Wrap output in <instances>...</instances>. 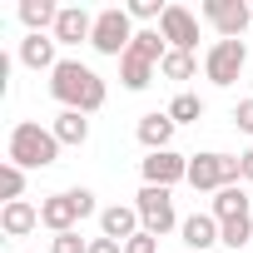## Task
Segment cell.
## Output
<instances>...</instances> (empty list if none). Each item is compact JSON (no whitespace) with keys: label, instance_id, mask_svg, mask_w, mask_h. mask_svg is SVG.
Instances as JSON below:
<instances>
[{"label":"cell","instance_id":"cell-9","mask_svg":"<svg viewBox=\"0 0 253 253\" xmlns=\"http://www.w3.org/2000/svg\"><path fill=\"white\" fill-rule=\"evenodd\" d=\"M139 169H144V184H154V189H174L179 179H189V159H184V154H174V149L149 154Z\"/></svg>","mask_w":253,"mask_h":253},{"label":"cell","instance_id":"cell-24","mask_svg":"<svg viewBox=\"0 0 253 253\" xmlns=\"http://www.w3.org/2000/svg\"><path fill=\"white\" fill-rule=\"evenodd\" d=\"M0 194H5V204H15V199L25 194V169H15V164L0 169Z\"/></svg>","mask_w":253,"mask_h":253},{"label":"cell","instance_id":"cell-12","mask_svg":"<svg viewBox=\"0 0 253 253\" xmlns=\"http://www.w3.org/2000/svg\"><path fill=\"white\" fill-rule=\"evenodd\" d=\"M139 228H144V223H139V209H134V204H109V209H99V233L114 238V243H129Z\"/></svg>","mask_w":253,"mask_h":253},{"label":"cell","instance_id":"cell-1","mask_svg":"<svg viewBox=\"0 0 253 253\" xmlns=\"http://www.w3.org/2000/svg\"><path fill=\"white\" fill-rule=\"evenodd\" d=\"M50 94L60 99V109H80V114H94V109H104V99H109L104 80H99L89 65H80V60H60V65L50 70Z\"/></svg>","mask_w":253,"mask_h":253},{"label":"cell","instance_id":"cell-4","mask_svg":"<svg viewBox=\"0 0 253 253\" xmlns=\"http://www.w3.org/2000/svg\"><path fill=\"white\" fill-rule=\"evenodd\" d=\"M189 184L199 194H218L228 184H243V169H238V154H194L189 159Z\"/></svg>","mask_w":253,"mask_h":253},{"label":"cell","instance_id":"cell-7","mask_svg":"<svg viewBox=\"0 0 253 253\" xmlns=\"http://www.w3.org/2000/svg\"><path fill=\"white\" fill-rule=\"evenodd\" d=\"M204 20L218 30V40H243L253 5H243V0H204Z\"/></svg>","mask_w":253,"mask_h":253},{"label":"cell","instance_id":"cell-18","mask_svg":"<svg viewBox=\"0 0 253 253\" xmlns=\"http://www.w3.org/2000/svg\"><path fill=\"white\" fill-rule=\"evenodd\" d=\"M20 20H25L30 35H45V30H55L60 5H55V0H20Z\"/></svg>","mask_w":253,"mask_h":253},{"label":"cell","instance_id":"cell-6","mask_svg":"<svg viewBox=\"0 0 253 253\" xmlns=\"http://www.w3.org/2000/svg\"><path fill=\"white\" fill-rule=\"evenodd\" d=\"M243 65H248V45H243V40H213L209 55H204V75H209L218 89H228V84L243 75Z\"/></svg>","mask_w":253,"mask_h":253},{"label":"cell","instance_id":"cell-17","mask_svg":"<svg viewBox=\"0 0 253 253\" xmlns=\"http://www.w3.org/2000/svg\"><path fill=\"white\" fill-rule=\"evenodd\" d=\"M50 134L60 139V149H65V144H84V139H89V119H84L80 109H60L55 124H50Z\"/></svg>","mask_w":253,"mask_h":253},{"label":"cell","instance_id":"cell-31","mask_svg":"<svg viewBox=\"0 0 253 253\" xmlns=\"http://www.w3.org/2000/svg\"><path fill=\"white\" fill-rule=\"evenodd\" d=\"M248 253H253V248H248Z\"/></svg>","mask_w":253,"mask_h":253},{"label":"cell","instance_id":"cell-30","mask_svg":"<svg viewBox=\"0 0 253 253\" xmlns=\"http://www.w3.org/2000/svg\"><path fill=\"white\" fill-rule=\"evenodd\" d=\"M238 169H243V184H253V149L238 154Z\"/></svg>","mask_w":253,"mask_h":253},{"label":"cell","instance_id":"cell-11","mask_svg":"<svg viewBox=\"0 0 253 253\" xmlns=\"http://www.w3.org/2000/svg\"><path fill=\"white\" fill-rule=\"evenodd\" d=\"M55 45H89V35H94V15L84 10V5H60V20H55Z\"/></svg>","mask_w":253,"mask_h":253},{"label":"cell","instance_id":"cell-5","mask_svg":"<svg viewBox=\"0 0 253 253\" xmlns=\"http://www.w3.org/2000/svg\"><path fill=\"white\" fill-rule=\"evenodd\" d=\"M134 209H139V223H144L154 238H164L169 228L184 223V218L174 213V194H169V189H154V184H144V189L134 194Z\"/></svg>","mask_w":253,"mask_h":253},{"label":"cell","instance_id":"cell-27","mask_svg":"<svg viewBox=\"0 0 253 253\" xmlns=\"http://www.w3.org/2000/svg\"><path fill=\"white\" fill-rule=\"evenodd\" d=\"M124 253H159V238H154L149 228H139L129 243H124Z\"/></svg>","mask_w":253,"mask_h":253},{"label":"cell","instance_id":"cell-14","mask_svg":"<svg viewBox=\"0 0 253 253\" xmlns=\"http://www.w3.org/2000/svg\"><path fill=\"white\" fill-rule=\"evenodd\" d=\"M0 228H5V238H25L30 228H40V209L25 204V199H15V204L0 209Z\"/></svg>","mask_w":253,"mask_h":253},{"label":"cell","instance_id":"cell-13","mask_svg":"<svg viewBox=\"0 0 253 253\" xmlns=\"http://www.w3.org/2000/svg\"><path fill=\"white\" fill-rule=\"evenodd\" d=\"M174 129H179V124L169 119V109H164V114L154 109V114H144V119H139V129H134V134H139V144H144L149 154H159V149H169Z\"/></svg>","mask_w":253,"mask_h":253},{"label":"cell","instance_id":"cell-15","mask_svg":"<svg viewBox=\"0 0 253 253\" xmlns=\"http://www.w3.org/2000/svg\"><path fill=\"white\" fill-rule=\"evenodd\" d=\"M179 238H184L189 248H199V253H204V248H213V243H218V218H213V213H189V218L179 223Z\"/></svg>","mask_w":253,"mask_h":253},{"label":"cell","instance_id":"cell-10","mask_svg":"<svg viewBox=\"0 0 253 253\" xmlns=\"http://www.w3.org/2000/svg\"><path fill=\"white\" fill-rule=\"evenodd\" d=\"M80 218H84V213H80V199H75V189H65V194H50V199L40 204V223H45L50 233H70Z\"/></svg>","mask_w":253,"mask_h":253},{"label":"cell","instance_id":"cell-25","mask_svg":"<svg viewBox=\"0 0 253 253\" xmlns=\"http://www.w3.org/2000/svg\"><path fill=\"white\" fill-rule=\"evenodd\" d=\"M50 253H89V238H80V228L55 233V238H50Z\"/></svg>","mask_w":253,"mask_h":253},{"label":"cell","instance_id":"cell-26","mask_svg":"<svg viewBox=\"0 0 253 253\" xmlns=\"http://www.w3.org/2000/svg\"><path fill=\"white\" fill-rule=\"evenodd\" d=\"M124 10H129V20H164L169 5H159V0H129Z\"/></svg>","mask_w":253,"mask_h":253},{"label":"cell","instance_id":"cell-28","mask_svg":"<svg viewBox=\"0 0 253 253\" xmlns=\"http://www.w3.org/2000/svg\"><path fill=\"white\" fill-rule=\"evenodd\" d=\"M233 124L243 134H253V99H238V109H233Z\"/></svg>","mask_w":253,"mask_h":253},{"label":"cell","instance_id":"cell-16","mask_svg":"<svg viewBox=\"0 0 253 253\" xmlns=\"http://www.w3.org/2000/svg\"><path fill=\"white\" fill-rule=\"evenodd\" d=\"M20 65H30V70H55V65H60L55 35H25V40H20Z\"/></svg>","mask_w":253,"mask_h":253},{"label":"cell","instance_id":"cell-3","mask_svg":"<svg viewBox=\"0 0 253 253\" xmlns=\"http://www.w3.org/2000/svg\"><path fill=\"white\" fill-rule=\"evenodd\" d=\"M134 20H129V10L124 5H104L99 15H94V35H89V45L99 50V55H109V60H124L129 55V45H134Z\"/></svg>","mask_w":253,"mask_h":253},{"label":"cell","instance_id":"cell-8","mask_svg":"<svg viewBox=\"0 0 253 253\" xmlns=\"http://www.w3.org/2000/svg\"><path fill=\"white\" fill-rule=\"evenodd\" d=\"M159 35L169 40V50L194 55V45H199V15H194V10H184V5H169V10H164V20H159Z\"/></svg>","mask_w":253,"mask_h":253},{"label":"cell","instance_id":"cell-19","mask_svg":"<svg viewBox=\"0 0 253 253\" xmlns=\"http://www.w3.org/2000/svg\"><path fill=\"white\" fill-rule=\"evenodd\" d=\"M209 213H213L218 223H228V218H248V194H243V184H228V189H218Z\"/></svg>","mask_w":253,"mask_h":253},{"label":"cell","instance_id":"cell-23","mask_svg":"<svg viewBox=\"0 0 253 253\" xmlns=\"http://www.w3.org/2000/svg\"><path fill=\"white\" fill-rule=\"evenodd\" d=\"M159 75H164V80H194V75H199V60L184 55V50H169L164 65H159Z\"/></svg>","mask_w":253,"mask_h":253},{"label":"cell","instance_id":"cell-29","mask_svg":"<svg viewBox=\"0 0 253 253\" xmlns=\"http://www.w3.org/2000/svg\"><path fill=\"white\" fill-rule=\"evenodd\" d=\"M89 253H124V243H114V238H89Z\"/></svg>","mask_w":253,"mask_h":253},{"label":"cell","instance_id":"cell-22","mask_svg":"<svg viewBox=\"0 0 253 253\" xmlns=\"http://www.w3.org/2000/svg\"><path fill=\"white\" fill-rule=\"evenodd\" d=\"M169 119H174V124H194V119H204V99L189 94V89H179V94L169 99Z\"/></svg>","mask_w":253,"mask_h":253},{"label":"cell","instance_id":"cell-20","mask_svg":"<svg viewBox=\"0 0 253 253\" xmlns=\"http://www.w3.org/2000/svg\"><path fill=\"white\" fill-rule=\"evenodd\" d=\"M154 70H159V65H149V60H139V55H124V60H119L124 89H149V84H154Z\"/></svg>","mask_w":253,"mask_h":253},{"label":"cell","instance_id":"cell-2","mask_svg":"<svg viewBox=\"0 0 253 253\" xmlns=\"http://www.w3.org/2000/svg\"><path fill=\"white\" fill-rule=\"evenodd\" d=\"M5 164H15V169H50L55 159H60V139L45 129V124H35V119H20L15 129H10V144H5Z\"/></svg>","mask_w":253,"mask_h":253},{"label":"cell","instance_id":"cell-21","mask_svg":"<svg viewBox=\"0 0 253 253\" xmlns=\"http://www.w3.org/2000/svg\"><path fill=\"white\" fill-rule=\"evenodd\" d=\"M218 243L223 248H253V218H228V223H218Z\"/></svg>","mask_w":253,"mask_h":253}]
</instances>
